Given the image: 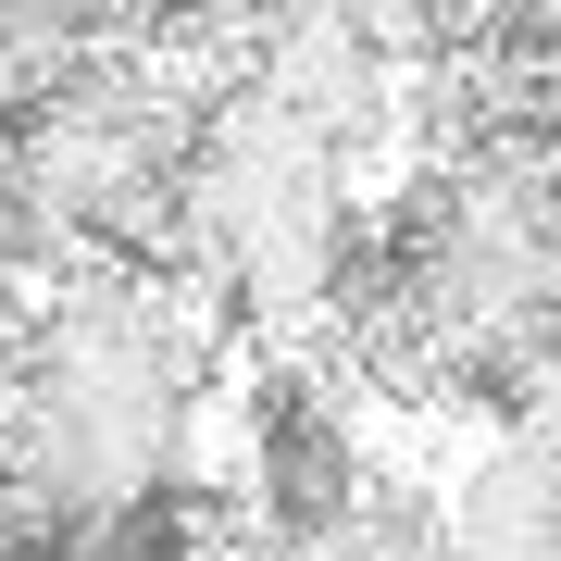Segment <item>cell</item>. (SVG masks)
I'll return each mask as SVG.
<instances>
[{
  "instance_id": "obj_1",
  "label": "cell",
  "mask_w": 561,
  "mask_h": 561,
  "mask_svg": "<svg viewBox=\"0 0 561 561\" xmlns=\"http://www.w3.org/2000/svg\"><path fill=\"white\" fill-rule=\"evenodd\" d=\"M225 362V312L150 262H62L0 324V512L38 537H113L175 486L187 400Z\"/></svg>"
},
{
  "instance_id": "obj_2",
  "label": "cell",
  "mask_w": 561,
  "mask_h": 561,
  "mask_svg": "<svg viewBox=\"0 0 561 561\" xmlns=\"http://www.w3.org/2000/svg\"><path fill=\"white\" fill-rule=\"evenodd\" d=\"M437 537L449 561H561V461L524 449L512 424H486L437 474Z\"/></svg>"
},
{
  "instance_id": "obj_3",
  "label": "cell",
  "mask_w": 561,
  "mask_h": 561,
  "mask_svg": "<svg viewBox=\"0 0 561 561\" xmlns=\"http://www.w3.org/2000/svg\"><path fill=\"white\" fill-rule=\"evenodd\" d=\"M275 561H449V537H437V500H424V486L350 474L324 512H300L275 537Z\"/></svg>"
},
{
  "instance_id": "obj_4",
  "label": "cell",
  "mask_w": 561,
  "mask_h": 561,
  "mask_svg": "<svg viewBox=\"0 0 561 561\" xmlns=\"http://www.w3.org/2000/svg\"><path fill=\"white\" fill-rule=\"evenodd\" d=\"M250 13H262V0H250Z\"/></svg>"
}]
</instances>
